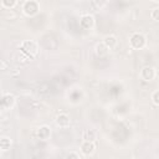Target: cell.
Instances as JSON below:
<instances>
[{"mask_svg": "<svg viewBox=\"0 0 159 159\" xmlns=\"http://www.w3.org/2000/svg\"><path fill=\"white\" fill-rule=\"evenodd\" d=\"M20 50H21V52H22L26 57L31 58V57H34V56L37 55V52H39V46H37V43H36L35 41L27 40V41H24V42L20 45Z\"/></svg>", "mask_w": 159, "mask_h": 159, "instance_id": "obj_1", "label": "cell"}, {"mask_svg": "<svg viewBox=\"0 0 159 159\" xmlns=\"http://www.w3.org/2000/svg\"><path fill=\"white\" fill-rule=\"evenodd\" d=\"M130 47L134 50H142L147 45V37L142 32H134L129 39Z\"/></svg>", "mask_w": 159, "mask_h": 159, "instance_id": "obj_2", "label": "cell"}, {"mask_svg": "<svg viewBox=\"0 0 159 159\" xmlns=\"http://www.w3.org/2000/svg\"><path fill=\"white\" fill-rule=\"evenodd\" d=\"M40 10V5L36 0H26L22 5V11L26 16H35Z\"/></svg>", "mask_w": 159, "mask_h": 159, "instance_id": "obj_3", "label": "cell"}, {"mask_svg": "<svg viewBox=\"0 0 159 159\" xmlns=\"http://www.w3.org/2000/svg\"><path fill=\"white\" fill-rule=\"evenodd\" d=\"M139 77L140 80L145 81V82H150L154 80L155 77V70L152 67V66H145L140 70V73H139Z\"/></svg>", "mask_w": 159, "mask_h": 159, "instance_id": "obj_4", "label": "cell"}, {"mask_svg": "<svg viewBox=\"0 0 159 159\" xmlns=\"http://www.w3.org/2000/svg\"><path fill=\"white\" fill-rule=\"evenodd\" d=\"M15 97L11 93H4L1 97V108L2 109H11L15 104Z\"/></svg>", "mask_w": 159, "mask_h": 159, "instance_id": "obj_5", "label": "cell"}, {"mask_svg": "<svg viewBox=\"0 0 159 159\" xmlns=\"http://www.w3.org/2000/svg\"><path fill=\"white\" fill-rule=\"evenodd\" d=\"M80 26L83 29V30H91L93 26H94V17L89 14L87 15H83L81 19H80Z\"/></svg>", "mask_w": 159, "mask_h": 159, "instance_id": "obj_6", "label": "cell"}, {"mask_svg": "<svg viewBox=\"0 0 159 159\" xmlns=\"http://www.w3.org/2000/svg\"><path fill=\"white\" fill-rule=\"evenodd\" d=\"M96 150V145L94 142H88V140H83L81 144V153L83 155H92Z\"/></svg>", "mask_w": 159, "mask_h": 159, "instance_id": "obj_7", "label": "cell"}, {"mask_svg": "<svg viewBox=\"0 0 159 159\" xmlns=\"http://www.w3.org/2000/svg\"><path fill=\"white\" fill-rule=\"evenodd\" d=\"M36 134H37V138H39L40 140H47V139L50 138V135H51V129H50V127H47V125H41V127L37 129Z\"/></svg>", "mask_w": 159, "mask_h": 159, "instance_id": "obj_8", "label": "cell"}, {"mask_svg": "<svg viewBox=\"0 0 159 159\" xmlns=\"http://www.w3.org/2000/svg\"><path fill=\"white\" fill-rule=\"evenodd\" d=\"M94 52H96V55H97L98 57H106V56L108 55V52H109V48H108V47L106 46V43L102 41V42H98V43L96 45Z\"/></svg>", "mask_w": 159, "mask_h": 159, "instance_id": "obj_9", "label": "cell"}, {"mask_svg": "<svg viewBox=\"0 0 159 159\" xmlns=\"http://www.w3.org/2000/svg\"><path fill=\"white\" fill-rule=\"evenodd\" d=\"M70 117L66 114V113H60L57 114L56 117V124L61 128H65V127H68L70 125Z\"/></svg>", "mask_w": 159, "mask_h": 159, "instance_id": "obj_10", "label": "cell"}, {"mask_svg": "<svg viewBox=\"0 0 159 159\" xmlns=\"http://www.w3.org/2000/svg\"><path fill=\"white\" fill-rule=\"evenodd\" d=\"M103 42L106 43V46H107L109 50H112V48H114V47L117 46L118 40H117V37H116L114 35H107V36L103 39Z\"/></svg>", "mask_w": 159, "mask_h": 159, "instance_id": "obj_11", "label": "cell"}, {"mask_svg": "<svg viewBox=\"0 0 159 159\" xmlns=\"http://www.w3.org/2000/svg\"><path fill=\"white\" fill-rule=\"evenodd\" d=\"M83 140H88V142H96L97 139V132L94 129H86L83 132Z\"/></svg>", "mask_w": 159, "mask_h": 159, "instance_id": "obj_12", "label": "cell"}, {"mask_svg": "<svg viewBox=\"0 0 159 159\" xmlns=\"http://www.w3.org/2000/svg\"><path fill=\"white\" fill-rule=\"evenodd\" d=\"M10 145H11L10 138H7V137H1V138H0V149H1L2 152L9 150V149H10Z\"/></svg>", "mask_w": 159, "mask_h": 159, "instance_id": "obj_13", "label": "cell"}, {"mask_svg": "<svg viewBox=\"0 0 159 159\" xmlns=\"http://www.w3.org/2000/svg\"><path fill=\"white\" fill-rule=\"evenodd\" d=\"M17 4V0H1V5L6 9H12Z\"/></svg>", "mask_w": 159, "mask_h": 159, "instance_id": "obj_14", "label": "cell"}, {"mask_svg": "<svg viewBox=\"0 0 159 159\" xmlns=\"http://www.w3.org/2000/svg\"><path fill=\"white\" fill-rule=\"evenodd\" d=\"M108 1L109 0H93V4L97 9H103L108 5Z\"/></svg>", "mask_w": 159, "mask_h": 159, "instance_id": "obj_15", "label": "cell"}, {"mask_svg": "<svg viewBox=\"0 0 159 159\" xmlns=\"http://www.w3.org/2000/svg\"><path fill=\"white\" fill-rule=\"evenodd\" d=\"M150 17H152V20H154L155 22H159V7H155V9L152 10Z\"/></svg>", "mask_w": 159, "mask_h": 159, "instance_id": "obj_16", "label": "cell"}, {"mask_svg": "<svg viewBox=\"0 0 159 159\" xmlns=\"http://www.w3.org/2000/svg\"><path fill=\"white\" fill-rule=\"evenodd\" d=\"M152 102L155 106H159V89L153 92V94H152Z\"/></svg>", "mask_w": 159, "mask_h": 159, "instance_id": "obj_17", "label": "cell"}, {"mask_svg": "<svg viewBox=\"0 0 159 159\" xmlns=\"http://www.w3.org/2000/svg\"><path fill=\"white\" fill-rule=\"evenodd\" d=\"M67 158H70V159H81V155H80V153H76V152H71V153H68L67 155H66Z\"/></svg>", "mask_w": 159, "mask_h": 159, "instance_id": "obj_18", "label": "cell"}, {"mask_svg": "<svg viewBox=\"0 0 159 159\" xmlns=\"http://www.w3.org/2000/svg\"><path fill=\"white\" fill-rule=\"evenodd\" d=\"M112 1H119V0H112Z\"/></svg>", "mask_w": 159, "mask_h": 159, "instance_id": "obj_19", "label": "cell"}, {"mask_svg": "<svg viewBox=\"0 0 159 159\" xmlns=\"http://www.w3.org/2000/svg\"><path fill=\"white\" fill-rule=\"evenodd\" d=\"M153 1H159V0H153Z\"/></svg>", "mask_w": 159, "mask_h": 159, "instance_id": "obj_20", "label": "cell"}]
</instances>
